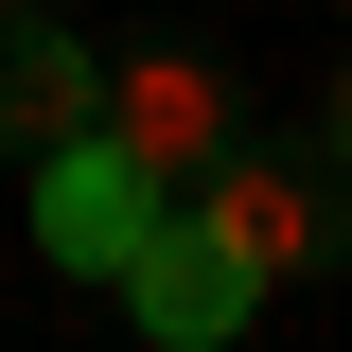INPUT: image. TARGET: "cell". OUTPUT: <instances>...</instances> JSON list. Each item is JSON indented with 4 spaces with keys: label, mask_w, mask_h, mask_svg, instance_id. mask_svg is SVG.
Segmentation results:
<instances>
[{
    "label": "cell",
    "mask_w": 352,
    "mask_h": 352,
    "mask_svg": "<svg viewBox=\"0 0 352 352\" xmlns=\"http://www.w3.org/2000/svg\"><path fill=\"white\" fill-rule=\"evenodd\" d=\"M176 212H212L229 247H247V282L282 300V282H335V264H352V159H317V124H300V141L247 124L194 194H176Z\"/></svg>",
    "instance_id": "1"
},
{
    "label": "cell",
    "mask_w": 352,
    "mask_h": 352,
    "mask_svg": "<svg viewBox=\"0 0 352 352\" xmlns=\"http://www.w3.org/2000/svg\"><path fill=\"white\" fill-rule=\"evenodd\" d=\"M106 141H124L159 194H194V176L247 141V88H229V53H194V36H141V53H106Z\"/></svg>",
    "instance_id": "2"
},
{
    "label": "cell",
    "mask_w": 352,
    "mask_h": 352,
    "mask_svg": "<svg viewBox=\"0 0 352 352\" xmlns=\"http://www.w3.org/2000/svg\"><path fill=\"white\" fill-rule=\"evenodd\" d=\"M159 212H176V194H159V176H141L106 124H71V141L36 159V247L71 264V282H124V247H141Z\"/></svg>",
    "instance_id": "3"
},
{
    "label": "cell",
    "mask_w": 352,
    "mask_h": 352,
    "mask_svg": "<svg viewBox=\"0 0 352 352\" xmlns=\"http://www.w3.org/2000/svg\"><path fill=\"white\" fill-rule=\"evenodd\" d=\"M247 300H264V282H247V247H229L212 212H159V229L124 247V317H141L159 352H212V335H247Z\"/></svg>",
    "instance_id": "4"
},
{
    "label": "cell",
    "mask_w": 352,
    "mask_h": 352,
    "mask_svg": "<svg viewBox=\"0 0 352 352\" xmlns=\"http://www.w3.org/2000/svg\"><path fill=\"white\" fill-rule=\"evenodd\" d=\"M71 124H106V53H88L71 18L36 0V18H0V159L36 176L53 141H71Z\"/></svg>",
    "instance_id": "5"
},
{
    "label": "cell",
    "mask_w": 352,
    "mask_h": 352,
    "mask_svg": "<svg viewBox=\"0 0 352 352\" xmlns=\"http://www.w3.org/2000/svg\"><path fill=\"white\" fill-rule=\"evenodd\" d=\"M317 159H352V71H335V88H317Z\"/></svg>",
    "instance_id": "6"
},
{
    "label": "cell",
    "mask_w": 352,
    "mask_h": 352,
    "mask_svg": "<svg viewBox=\"0 0 352 352\" xmlns=\"http://www.w3.org/2000/svg\"><path fill=\"white\" fill-rule=\"evenodd\" d=\"M0 18H36V0H0Z\"/></svg>",
    "instance_id": "7"
}]
</instances>
